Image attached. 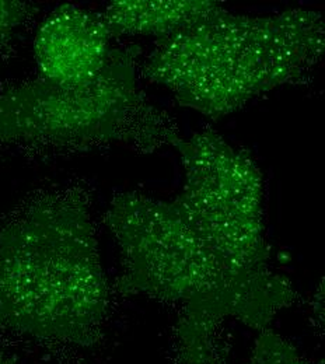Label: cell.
Returning a JSON list of instances; mask_svg holds the SVG:
<instances>
[{"label": "cell", "instance_id": "2", "mask_svg": "<svg viewBox=\"0 0 325 364\" xmlns=\"http://www.w3.org/2000/svg\"><path fill=\"white\" fill-rule=\"evenodd\" d=\"M325 53V20L307 9L234 14L222 4L156 46L142 76L218 121L306 79Z\"/></svg>", "mask_w": 325, "mask_h": 364}, {"label": "cell", "instance_id": "6", "mask_svg": "<svg viewBox=\"0 0 325 364\" xmlns=\"http://www.w3.org/2000/svg\"><path fill=\"white\" fill-rule=\"evenodd\" d=\"M112 36L101 13L79 4L55 7L40 24L34 58L40 77L58 86H79L104 69Z\"/></svg>", "mask_w": 325, "mask_h": 364}, {"label": "cell", "instance_id": "7", "mask_svg": "<svg viewBox=\"0 0 325 364\" xmlns=\"http://www.w3.org/2000/svg\"><path fill=\"white\" fill-rule=\"evenodd\" d=\"M219 6L213 0H114L101 14L112 38L151 36L161 40Z\"/></svg>", "mask_w": 325, "mask_h": 364}, {"label": "cell", "instance_id": "11", "mask_svg": "<svg viewBox=\"0 0 325 364\" xmlns=\"http://www.w3.org/2000/svg\"><path fill=\"white\" fill-rule=\"evenodd\" d=\"M17 356L9 350H0V364H16Z\"/></svg>", "mask_w": 325, "mask_h": 364}, {"label": "cell", "instance_id": "5", "mask_svg": "<svg viewBox=\"0 0 325 364\" xmlns=\"http://www.w3.org/2000/svg\"><path fill=\"white\" fill-rule=\"evenodd\" d=\"M137 46L111 49L104 69L79 86L37 77L0 90V143L36 151L128 144L142 153L181 139L171 117L138 85Z\"/></svg>", "mask_w": 325, "mask_h": 364}, {"label": "cell", "instance_id": "1", "mask_svg": "<svg viewBox=\"0 0 325 364\" xmlns=\"http://www.w3.org/2000/svg\"><path fill=\"white\" fill-rule=\"evenodd\" d=\"M111 291L87 192H34L0 225V332L52 355L104 338Z\"/></svg>", "mask_w": 325, "mask_h": 364}, {"label": "cell", "instance_id": "4", "mask_svg": "<svg viewBox=\"0 0 325 364\" xmlns=\"http://www.w3.org/2000/svg\"><path fill=\"white\" fill-rule=\"evenodd\" d=\"M174 149L184 170V186L174 200L229 279L244 309V325L268 329L297 294L271 265L258 166L211 129L181 137Z\"/></svg>", "mask_w": 325, "mask_h": 364}, {"label": "cell", "instance_id": "3", "mask_svg": "<svg viewBox=\"0 0 325 364\" xmlns=\"http://www.w3.org/2000/svg\"><path fill=\"white\" fill-rule=\"evenodd\" d=\"M121 255L117 290L177 309L169 364H226V319L245 323L243 304L215 255L174 199L117 193L104 215Z\"/></svg>", "mask_w": 325, "mask_h": 364}, {"label": "cell", "instance_id": "9", "mask_svg": "<svg viewBox=\"0 0 325 364\" xmlns=\"http://www.w3.org/2000/svg\"><path fill=\"white\" fill-rule=\"evenodd\" d=\"M37 13L38 7L31 1L0 0V60L10 49L17 31Z\"/></svg>", "mask_w": 325, "mask_h": 364}, {"label": "cell", "instance_id": "8", "mask_svg": "<svg viewBox=\"0 0 325 364\" xmlns=\"http://www.w3.org/2000/svg\"><path fill=\"white\" fill-rule=\"evenodd\" d=\"M245 364H310L283 336L271 328L258 332Z\"/></svg>", "mask_w": 325, "mask_h": 364}, {"label": "cell", "instance_id": "10", "mask_svg": "<svg viewBox=\"0 0 325 364\" xmlns=\"http://www.w3.org/2000/svg\"><path fill=\"white\" fill-rule=\"evenodd\" d=\"M314 313L317 316L319 322L321 323L323 329L325 331V276L319 287V291L316 294V301H314Z\"/></svg>", "mask_w": 325, "mask_h": 364}]
</instances>
